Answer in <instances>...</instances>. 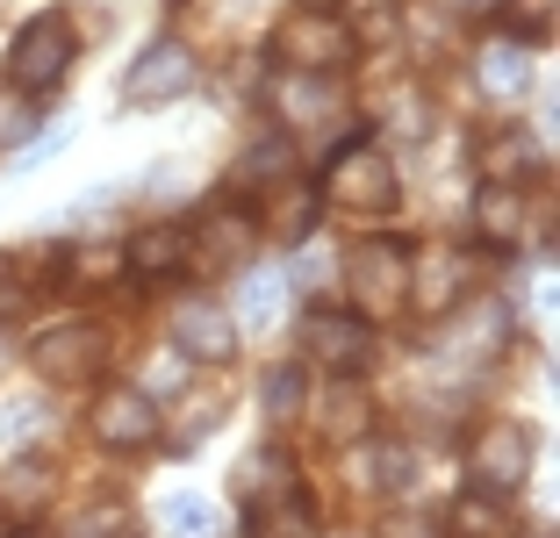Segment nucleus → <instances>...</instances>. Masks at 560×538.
<instances>
[{"mask_svg":"<svg viewBox=\"0 0 560 538\" xmlns=\"http://www.w3.org/2000/svg\"><path fill=\"white\" fill-rule=\"evenodd\" d=\"M86 431H94V445H108V453H151V445L165 438L159 395H144V388H101L94 409H86Z\"/></svg>","mask_w":560,"mask_h":538,"instance_id":"obj_10","label":"nucleus"},{"mask_svg":"<svg viewBox=\"0 0 560 538\" xmlns=\"http://www.w3.org/2000/svg\"><path fill=\"white\" fill-rule=\"evenodd\" d=\"M396 44H410L424 66H439V58H453V44H460V22L445 15L439 0H402V30Z\"/></svg>","mask_w":560,"mask_h":538,"instance_id":"obj_25","label":"nucleus"},{"mask_svg":"<svg viewBox=\"0 0 560 538\" xmlns=\"http://www.w3.org/2000/svg\"><path fill=\"white\" fill-rule=\"evenodd\" d=\"M346 280H352V309L374 324V316H402V294H410V245L402 237H360L346 252Z\"/></svg>","mask_w":560,"mask_h":538,"instance_id":"obj_5","label":"nucleus"},{"mask_svg":"<svg viewBox=\"0 0 560 538\" xmlns=\"http://www.w3.org/2000/svg\"><path fill=\"white\" fill-rule=\"evenodd\" d=\"M475 80L489 101H503V108H517V101L532 94V58L517 36H489V44L475 50Z\"/></svg>","mask_w":560,"mask_h":538,"instance_id":"obj_19","label":"nucleus"},{"mask_svg":"<svg viewBox=\"0 0 560 538\" xmlns=\"http://www.w3.org/2000/svg\"><path fill=\"white\" fill-rule=\"evenodd\" d=\"M266 230H273L280 245H310L316 237V215H324V195H316L310 179L302 173H288V179H273V187H266Z\"/></svg>","mask_w":560,"mask_h":538,"instance_id":"obj_16","label":"nucleus"},{"mask_svg":"<svg viewBox=\"0 0 560 538\" xmlns=\"http://www.w3.org/2000/svg\"><path fill=\"white\" fill-rule=\"evenodd\" d=\"M316 431H324L330 445L366 438V431H374V395H366L352 374H338V388H330L324 402H316Z\"/></svg>","mask_w":560,"mask_h":538,"instance_id":"obj_24","label":"nucleus"},{"mask_svg":"<svg viewBox=\"0 0 560 538\" xmlns=\"http://www.w3.org/2000/svg\"><path fill=\"white\" fill-rule=\"evenodd\" d=\"M280 302H288V273H252L237 288V330H273Z\"/></svg>","mask_w":560,"mask_h":538,"instance_id":"obj_30","label":"nucleus"},{"mask_svg":"<svg viewBox=\"0 0 560 538\" xmlns=\"http://www.w3.org/2000/svg\"><path fill=\"white\" fill-rule=\"evenodd\" d=\"M288 489H302V467H295L288 445H252V453L237 459V473H231L237 503H266V495H288Z\"/></svg>","mask_w":560,"mask_h":538,"instance_id":"obj_20","label":"nucleus"},{"mask_svg":"<svg viewBox=\"0 0 560 538\" xmlns=\"http://www.w3.org/2000/svg\"><path fill=\"white\" fill-rule=\"evenodd\" d=\"M346 481L360 495H402L417 481V459H410V445H396V438H352Z\"/></svg>","mask_w":560,"mask_h":538,"instance_id":"obj_15","label":"nucleus"},{"mask_svg":"<svg viewBox=\"0 0 560 538\" xmlns=\"http://www.w3.org/2000/svg\"><path fill=\"white\" fill-rule=\"evenodd\" d=\"M259 409L273 424H295L302 409H310V374L302 366H266L259 374Z\"/></svg>","mask_w":560,"mask_h":538,"instance_id":"obj_28","label":"nucleus"},{"mask_svg":"<svg viewBox=\"0 0 560 538\" xmlns=\"http://www.w3.org/2000/svg\"><path fill=\"white\" fill-rule=\"evenodd\" d=\"M302 359L324 374H360L374 359V324L360 309H310L302 316Z\"/></svg>","mask_w":560,"mask_h":538,"instance_id":"obj_11","label":"nucleus"},{"mask_svg":"<svg viewBox=\"0 0 560 538\" xmlns=\"http://www.w3.org/2000/svg\"><path fill=\"white\" fill-rule=\"evenodd\" d=\"M467 223H475V237L489 252H517L532 237V201H525V187H511V179H481Z\"/></svg>","mask_w":560,"mask_h":538,"instance_id":"obj_13","label":"nucleus"},{"mask_svg":"<svg viewBox=\"0 0 560 538\" xmlns=\"http://www.w3.org/2000/svg\"><path fill=\"white\" fill-rule=\"evenodd\" d=\"M511 538H553V524H532V531H511Z\"/></svg>","mask_w":560,"mask_h":538,"instance_id":"obj_42","label":"nucleus"},{"mask_svg":"<svg viewBox=\"0 0 560 538\" xmlns=\"http://www.w3.org/2000/svg\"><path fill=\"white\" fill-rule=\"evenodd\" d=\"M108 230H116V195H94V201H80V209H66V237L72 245L108 237Z\"/></svg>","mask_w":560,"mask_h":538,"instance_id":"obj_34","label":"nucleus"},{"mask_svg":"<svg viewBox=\"0 0 560 538\" xmlns=\"http://www.w3.org/2000/svg\"><path fill=\"white\" fill-rule=\"evenodd\" d=\"M195 80H201L195 44L151 36V44L130 58V72H122V108H173L180 94H195Z\"/></svg>","mask_w":560,"mask_h":538,"instance_id":"obj_6","label":"nucleus"},{"mask_svg":"<svg viewBox=\"0 0 560 538\" xmlns=\"http://www.w3.org/2000/svg\"><path fill=\"white\" fill-rule=\"evenodd\" d=\"M374 130L402 137V144H424V137H431V94H424V80H388V86H381Z\"/></svg>","mask_w":560,"mask_h":538,"instance_id":"obj_23","label":"nucleus"},{"mask_svg":"<svg viewBox=\"0 0 560 538\" xmlns=\"http://www.w3.org/2000/svg\"><path fill=\"white\" fill-rule=\"evenodd\" d=\"M159 531L165 538H223V510H215L209 495H165Z\"/></svg>","mask_w":560,"mask_h":538,"instance_id":"obj_29","label":"nucleus"},{"mask_svg":"<svg viewBox=\"0 0 560 538\" xmlns=\"http://www.w3.org/2000/svg\"><path fill=\"white\" fill-rule=\"evenodd\" d=\"M295 173V137L280 130V137H259V144L245 151V187L252 195H266V187H273V179H288Z\"/></svg>","mask_w":560,"mask_h":538,"instance_id":"obj_32","label":"nucleus"},{"mask_svg":"<svg viewBox=\"0 0 560 538\" xmlns=\"http://www.w3.org/2000/svg\"><path fill=\"white\" fill-rule=\"evenodd\" d=\"M273 115L288 130H316L330 115H346V86L338 72H280L273 80Z\"/></svg>","mask_w":560,"mask_h":538,"instance_id":"obj_14","label":"nucleus"},{"mask_svg":"<svg viewBox=\"0 0 560 538\" xmlns=\"http://www.w3.org/2000/svg\"><path fill=\"white\" fill-rule=\"evenodd\" d=\"M302 8H338V0H302Z\"/></svg>","mask_w":560,"mask_h":538,"instance_id":"obj_43","label":"nucleus"},{"mask_svg":"<svg viewBox=\"0 0 560 538\" xmlns=\"http://www.w3.org/2000/svg\"><path fill=\"white\" fill-rule=\"evenodd\" d=\"M15 538H36V531H15Z\"/></svg>","mask_w":560,"mask_h":538,"instance_id":"obj_44","label":"nucleus"},{"mask_svg":"<svg viewBox=\"0 0 560 538\" xmlns=\"http://www.w3.org/2000/svg\"><path fill=\"white\" fill-rule=\"evenodd\" d=\"M316 195L338 201L346 215H396V201H402V173H396V159H388L374 137H346V144L324 159V179H316Z\"/></svg>","mask_w":560,"mask_h":538,"instance_id":"obj_1","label":"nucleus"},{"mask_svg":"<svg viewBox=\"0 0 560 538\" xmlns=\"http://www.w3.org/2000/svg\"><path fill=\"white\" fill-rule=\"evenodd\" d=\"M475 165H481V179H511V187H532V179L546 173V151H539V137H532V130L503 122V130L481 137Z\"/></svg>","mask_w":560,"mask_h":538,"instance_id":"obj_17","label":"nucleus"},{"mask_svg":"<svg viewBox=\"0 0 560 538\" xmlns=\"http://www.w3.org/2000/svg\"><path fill=\"white\" fill-rule=\"evenodd\" d=\"M532 473V431L517 417H489V424L467 431V481L495 495H517Z\"/></svg>","mask_w":560,"mask_h":538,"instance_id":"obj_8","label":"nucleus"},{"mask_svg":"<svg viewBox=\"0 0 560 538\" xmlns=\"http://www.w3.org/2000/svg\"><path fill=\"white\" fill-rule=\"evenodd\" d=\"M72 58H80V30H72V15L44 8V15H30L15 36H8L0 72H8V86H22V94H58L66 72H72Z\"/></svg>","mask_w":560,"mask_h":538,"instance_id":"obj_2","label":"nucleus"},{"mask_svg":"<svg viewBox=\"0 0 560 538\" xmlns=\"http://www.w3.org/2000/svg\"><path fill=\"white\" fill-rule=\"evenodd\" d=\"M445 531H453V538H511L517 517L503 510L495 489H475V495H460V503L445 510Z\"/></svg>","mask_w":560,"mask_h":538,"instance_id":"obj_27","label":"nucleus"},{"mask_svg":"<svg viewBox=\"0 0 560 538\" xmlns=\"http://www.w3.org/2000/svg\"><path fill=\"white\" fill-rule=\"evenodd\" d=\"M245 538H324V517L302 489H288L266 503H245Z\"/></svg>","mask_w":560,"mask_h":538,"instance_id":"obj_22","label":"nucleus"},{"mask_svg":"<svg viewBox=\"0 0 560 538\" xmlns=\"http://www.w3.org/2000/svg\"><path fill=\"white\" fill-rule=\"evenodd\" d=\"M50 495H58V473L50 459H0V517H44Z\"/></svg>","mask_w":560,"mask_h":538,"instance_id":"obj_21","label":"nucleus"},{"mask_svg":"<svg viewBox=\"0 0 560 538\" xmlns=\"http://www.w3.org/2000/svg\"><path fill=\"white\" fill-rule=\"evenodd\" d=\"M195 266V252H187V223H144L122 245V273L137 280H165V273H187Z\"/></svg>","mask_w":560,"mask_h":538,"instance_id":"obj_18","label":"nucleus"},{"mask_svg":"<svg viewBox=\"0 0 560 538\" xmlns=\"http://www.w3.org/2000/svg\"><path fill=\"white\" fill-rule=\"evenodd\" d=\"M273 66L280 72H346L352 36L338 22V8H288L273 22Z\"/></svg>","mask_w":560,"mask_h":538,"instance_id":"obj_4","label":"nucleus"},{"mask_svg":"<svg viewBox=\"0 0 560 538\" xmlns=\"http://www.w3.org/2000/svg\"><path fill=\"white\" fill-rule=\"evenodd\" d=\"M467 288H475V266H467V252L453 245V237H424V245H410V294H402V309L453 316L467 302Z\"/></svg>","mask_w":560,"mask_h":538,"instance_id":"obj_7","label":"nucleus"},{"mask_svg":"<svg viewBox=\"0 0 560 538\" xmlns=\"http://www.w3.org/2000/svg\"><path fill=\"white\" fill-rule=\"evenodd\" d=\"M187 402H195V409H187V424H173V445H180V453L201 445L215 424H223V402H215V395H187Z\"/></svg>","mask_w":560,"mask_h":538,"instance_id":"obj_36","label":"nucleus"},{"mask_svg":"<svg viewBox=\"0 0 560 538\" xmlns=\"http://www.w3.org/2000/svg\"><path fill=\"white\" fill-rule=\"evenodd\" d=\"M44 137V108H36V94H22V86H0V151H22Z\"/></svg>","mask_w":560,"mask_h":538,"instance_id":"obj_31","label":"nucleus"},{"mask_svg":"<svg viewBox=\"0 0 560 538\" xmlns=\"http://www.w3.org/2000/svg\"><path fill=\"white\" fill-rule=\"evenodd\" d=\"M66 538H130V510L108 503V495H94V503H80L66 517Z\"/></svg>","mask_w":560,"mask_h":538,"instance_id":"obj_33","label":"nucleus"},{"mask_svg":"<svg viewBox=\"0 0 560 538\" xmlns=\"http://www.w3.org/2000/svg\"><path fill=\"white\" fill-rule=\"evenodd\" d=\"M116 359V330L94 324V316H72V324H50L44 338L30 344V366L50 381V388H86V381L108 374Z\"/></svg>","mask_w":560,"mask_h":538,"instance_id":"obj_3","label":"nucleus"},{"mask_svg":"<svg viewBox=\"0 0 560 538\" xmlns=\"http://www.w3.org/2000/svg\"><path fill=\"white\" fill-rule=\"evenodd\" d=\"M173 344H180L195 366H231L237 359V316L223 309V302H180L173 309Z\"/></svg>","mask_w":560,"mask_h":538,"instance_id":"obj_12","label":"nucleus"},{"mask_svg":"<svg viewBox=\"0 0 560 538\" xmlns=\"http://www.w3.org/2000/svg\"><path fill=\"white\" fill-rule=\"evenodd\" d=\"M381 538H453V531H445L439 510H388V517H381Z\"/></svg>","mask_w":560,"mask_h":538,"instance_id":"obj_35","label":"nucleus"},{"mask_svg":"<svg viewBox=\"0 0 560 538\" xmlns=\"http://www.w3.org/2000/svg\"><path fill=\"white\" fill-rule=\"evenodd\" d=\"M8 366H15V344H8V330H0V381H8Z\"/></svg>","mask_w":560,"mask_h":538,"instance_id":"obj_41","label":"nucleus"},{"mask_svg":"<svg viewBox=\"0 0 560 538\" xmlns=\"http://www.w3.org/2000/svg\"><path fill=\"white\" fill-rule=\"evenodd\" d=\"M252 245H259V215H252L245 201H231V195H215L209 209L187 223V252H195L201 273H231V266H245Z\"/></svg>","mask_w":560,"mask_h":538,"instance_id":"obj_9","label":"nucleus"},{"mask_svg":"<svg viewBox=\"0 0 560 538\" xmlns=\"http://www.w3.org/2000/svg\"><path fill=\"white\" fill-rule=\"evenodd\" d=\"M503 22H511L517 44H532V36L553 30V0H511V8H503Z\"/></svg>","mask_w":560,"mask_h":538,"instance_id":"obj_37","label":"nucleus"},{"mask_svg":"<svg viewBox=\"0 0 560 538\" xmlns=\"http://www.w3.org/2000/svg\"><path fill=\"white\" fill-rule=\"evenodd\" d=\"M50 424H58V409H50V402H22L15 417H8V431H15V438H36V431H50Z\"/></svg>","mask_w":560,"mask_h":538,"instance_id":"obj_40","label":"nucleus"},{"mask_svg":"<svg viewBox=\"0 0 560 538\" xmlns=\"http://www.w3.org/2000/svg\"><path fill=\"white\" fill-rule=\"evenodd\" d=\"M30 309V288H22V266H0V324H15Z\"/></svg>","mask_w":560,"mask_h":538,"instance_id":"obj_39","label":"nucleus"},{"mask_svg":"<svg viewBox=\"0 0 560 538\" xmlns=\"http://www.w3.org/2000/svg\"><path fill=\"white\" fill-rule=\"evenodd\" d=\"M187 366H195V359H187V352H159V359H151V388H144V395L187 388Z\"/></svg>","mask_w":560,"mask_h":538,"instance_id":"obj_38","label":"nucleus"},{"mask_svg":"<svg viewBox=\"0 0 560 538\" xmlns=\"http://www.w3.org/2000/svg\"><path fill=\"white\" fill-rule=\"evenodd\" d=\"M352 50H396V30H402V0H346L338 8Z\"/></svg>","mask_w":560,"mask_h":538,"instance_id":"obj_26","label":"nucleus"}]
</instances>
